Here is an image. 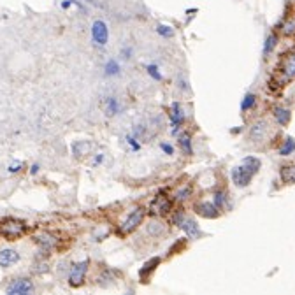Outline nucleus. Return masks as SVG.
<instances>
[{
  "mask_svg": "<svg viewBox=\"0 0 295 295\" xmlns=\"http://www.w3.org/2000/svg\"><path fill=\"white\" fill-rule=\"evenodd\" d=\"M292 79H295V49H290L283 55L276 71V83L279 86H285Z\"/></svg>",
  "mask_w": 295,
  "mask_h": 295,
  "instance_id": "f257e3e1",
  "label": "nucleus"
},
{
  "mask_svg": "<svg viewBox=\"0 0 295 295\" xmlns=\"http://www.w3.org/2000/svg\"><path fill=\"white\" fill-rule=\"evenodd\" d=\"M0 234L7 241H16L25 234V223L21 220H16V218H5L0 221Z\"/></svg>",
  "mask_w": 295,
  "mask_h": 295,
  "instance_id": "f03ea898",
  "label": "nucleus"
},
{
  "mask_svg": "<svg viewBox=\"0 0 295 295\" xmlns=\"http://www.w3.org/2000/svg\"><path fill=\"white\" fill-rule=\"evenodd\" d=\"M271 136V125L267 119H256L248 130V139L251 142H264Z\"/></svg>",
  "mask_w": 295,
  "mask_h": 295,
  "instance_id": "7ed1b4c3",
  "label": "nucleus"
},
{
  "mask_svg": "<svg viewBox=\"0 0 295 295\" xmlns=\"http://www.w3.org/2000/svg\"><path fill=\"white\" fill-rule=\"evenodd\" d=\"M142 218H144V209H141V207L134 209V211L127 216V220L123 221V225H121V234L127 236V234L134 232V230L142 223Z\"/></svg>",
  "mask_w": 295,
  "mask_h": 295,
  "instance_id": "20e7f679",
  "label": "nucleus"
},
{
  "mask_svg": "<svg viewBox=\"0 0 295 295\" xmlns=\"http://www.w3.org/2000/svg\"><path fill=\"white\" fill-rule=\"evenodd\" d=\"M253 172L248 171L244 165H237V167H234L232 169V181H234V185L237 186V188H244V186H248L251 183V179H253Z\"/></svg>",
  "mask_w": 295,
  "mask_h": 295,
  "instance_id": "39448f33",
  "label": "nucleus"
},
{
  "mask_svg": "<svg viewBox=\"0 0 295 295\" xmlns=\"http://www.w3.org/2000/svg\"><path fill=\"white\" fill-rule=\"evenodd\" d=\"M176 223L179 225L181 229L185 230L186 236H188L190 239H197V237L202 236V232H200V229H198L197 221L192 220V218H185L181 213H179V216H176Z\"/></svg>",
  "mask_w": 295,
  "mask_h": 295,
  "instance_id": "423d86ee",
  "label": "nucleus"
},
{
  "mask_svg": "<svg viewBox=\"0 0 295 295\" xmlns=\"http://www.w3.org/2000/svg\"><path fill=\"white\" fill-rule=\"evenodd\" d=\"M92 39L93 42H97L98 46L107 44V39H109V30H107V25L104 21H95L92 25Z\"/></svg>",
  "mask_w": 295,
  "mask_h": 295,
  "instance_id": "0eeeda50",
  "label": "nucleus"
},
{
  "mask_svg": "<svg viewBox=\"0 0 295 295\" xmlns=\"http://www.w3.org/2000/svg\"><path fill=\"white\" fill-rule=\"evenodd\" d=\"M7 294L9 295H27L34 292V285L30 279H14L9 286H7Z\"/></svg>",
  "mask_w": 295,
  "mask_h": 295,
  "instance_id": "6e6552de",
  "label": "nucleus"
},
{
  "mask_svg": "<svg viewBox=\"0 0 295 295\" xmlns=\"http://www.w3.org/2000/svg\"><path fill=\"white\" fill-rule=\"evenodd\" d=\"M86 271H88V260H83L81 264H76L74 267H72L71 276H69V285L71 286L83 285L84 276H86Z\"/></svg>",
  "mask_w": 295,
  "mask_h": 295,
  "instance_id": "1a4fd4ad",
  "label": "nucleus"
},
{
  "mask_svg": "<svg viewBox=\"0 0 295 295\" xmlns=\"http://www.w3.org/2000/svg\"><path fill=\"white\" fill-rule=\"evenodd\" d=\"M171 207H172L171 198L165 197V195H162V194H158L157 197H155L153 202H151L150 209H151V213H155V215H167V213L171 211Z\"/></svg>",
  "mask_w": 295,
  "mask_h": 295,
  "instance_id": "9d476101",
  "label": "nucleus"
},
{
  "mask_svg": "<svg viewBox=\"0 0 295 295\" xmlns=\"http://www.w3.org/2000/svg\"><path fill=\"white\" fill-rule=\"evenodd\" d=\"M195 213L197 215H200V216H204V218H218L220 216V209L216 207V204H213V202H197L195 204Z\"/></svg>",
  "mask_w": 295,
  "mask_h": 295,
  "instance_id": "9b49d317",
  "label": "nucleus"
},
{
  "mask_svg": "<svg viewBox=\"0 0 295 295\" xmlns=\"http://www.w3.org/2000/svg\"><path fill=\"white\" fill-rule=\"evenodd\" d=\"M20 260V253L16 250H2L0 251V267H11Z\"/></svg>",
  "mask_w": 295,
  "mask_h": 295,
  "instance_id": "f8f14e48",
  "label": "nucleus"
},
{
  "mask_svg": "<svg viewBox=\"0 0 295 295\" xmlns=\"http://www.w3.org/2000/svg\"><path fill=\"white\" fill-rule=\"evenodd\" d=\"M273 116H274V119H276V123L281 125V127H286V125L290 123V119H292L290 109H286V107H281V106L274 107Z\"/></svg>",
  "mask_w": 295,
  "mask_h": 295,
  "instance_id": "ddd939ff",
  "label": "nucleus"
},
{
  "mask_svg": "<svg viewBox=\"0 0 295 295\" xmlns=\"http://www.w3.org/2000/svg\"><path fill=\"white\" fill-rule=\"evenodd\" d=\"M279 177L285 185H295V163H286L279 169Z\"/></svg>",
  "mask_w": 295,
  "mask_h": 295,
  "instance_id": "4468645a",
  "label": "nucleus"
},
{
  "mask_svg": "<svg viewBox=\"0 0 295 295\" xmlns=\"http://www.w3.org/2000/svg\"><path fill=\"white\" fill-rule=\"evenodd\" d=\"M277 46V34L276 32H273V34H269L267 37H265V42H264V55L265 57H269V55L273 53L274 49H276Z\"/></svg>",
  "mask_w": 295,
  "mask_h": 295,
  "instance_id": "2eb2a0df",
  "label": "nucleus"
},
{
  "mask_svg": "<svg viewBox=\"0 0 295 295\" xmlns=\"http://www.w3.org/2000/svg\"><path fill=\"white\" fill-rule=\"evenodd\" d=\"M241 163L248 169V171L253 172V174H256V172L260 171V167H262V162H260L256 157H246V158H242Z\"/></svg>",
  "mask_w": 295,
  "mask_h": 295,
  "instance_id": "dca6fc26",
  "label": "nucleus"
},
{
  "mask_svg": "<svg viewBox=\"0 0 295 295\" xmlns=\"http://www.w3.org/2000/svg\"><path fill=\"white\" fill-rule=\"evenodd\" d=\"M183 111H181V107H179V104H172V107H171V119H172V125L174 127H179L181 123H183Z\"/></svg>",
  "mask_w": 295,
  "mask_h": 295,
  "instance_id": "f3484780",
  "label": "nucleus"
},
{
  "mask_svg": "<svg viewBox=\"0 0 295 295\" xmlns=\"http://www.w3.org/2000/svg\"><path fill=\"white\" fill-rule=\"evenodd\" d=\"M295 151V139L294 137H286L285 141H283L281 148H279V155L281 157H288Z\"/></svg>",
  "mask_w": 295,
  "mask_h": 295,
  "instance_id": "a211bd4d",
  "label": "nucleus"
},
{
  "mask_svg": "<svg viewBox=\"0 0 295 295\" xmlns=\"http://www.w3.org/2000/svg\"><path fill=\"white\" fill-rule=\"evenodd\" d=\"M146 230H148V234L153 236V237H160L162 234H165V227H163V223H160V221H151V223L146 227Z\"/></svg>",
  "mask_w": 295,
  "mask_h": 295,
  "instance_id": "6ab92c4d",
  "label": "nucleus"
},
{
  "mask_svg": "<svg viewBox=\"0 0 295 295\" xmlns=\"http://www.w3.org/2000/svg\"><path fill=\"white\" fill-rule=\"evenodd\" d=\"M160 264V258H151L150 262H146L144 264V267L141 269V279H146V276H148V273H153L155 271V267Z\"/></svg>",
  "mask_w": 295,
  "mask_h": 295,
  "instance_id": "aec40b11",
  "label": "nucleus"
},
{
  "mask_svg": "<svg viewBox=\"0 0 295 295\" xmlns=\"http://www.w3.org/2000/svg\"><path fill=\"white\" fill-rule=\"evenodd\" d=\"M255 102H256V95H253V93H248L246 97L242 98L241 111H242V113H246V111H250L251 107L255 106Z\"/></svg>",
  "mask_w": 295,
  "mask_h": 295,
  "instance_id": "412c9836",
  "label": "nucleus"
},
{
  "mask_svg": "<svg viewBox=\"0 0 295 295\" xmlns=\"http://www.w3.org/2000/svg\"><path fill=\"white\" fill-rule=\"evenodd\" d=\"M179 146L183 148L185 155H194V150H192V141H190L188 136H181L179 137Z\"/></svg>",
  "mask_w": 295,
  "mask_h": 295,
  "instance_id": "4be33fe9",
  "label": "nucleus"
},
{
  "mask_svg": "<svg viewBox=\"0 0 295 295\" xmlns=\"http://www.w3.org/2000/svg\"><path fill=\"white\" fill-rule=\"evenodd\" d=\"M225 200H227V194H225L223 190H220V192H216L215 194V204H216V207L218 209H223V206H225Z\"/></svg>",
  "mask_w": 295,
  "mask_h": 295,
  "instance_id": "5701e85b",
  "label": "nucleus"
},
{
  "mask_svg": "<svg viewBox=\"0 0 295 295\" xmlns=\"http://www.w3.org/2000/svg\"><path fill=\"white\" fill-rule=\"evenodd\" d=\"M106 72L109 76H116L119 72V65H118V62H115V60H109L107 62V65H106Z\"/></svg>",
  "mask_w": 295,
  "mask_h": 295,
  "instance_id": "b1692460",
  "label": "nucleus"
},
{
  "mask_svg": "<svg viewBox=\"0 0 295 295\" xmlns=\"http://www.w3.org/2000/svg\"><path fill=\"white\" fill-rule=\"evenodd\" d=\"M157 32H158L160 36H163V37H172V36H174V30H172L171 27H167V25H160V27L157 28Z\"/></svg>",
  "mask_w": 295,
  "mask_h": 295,
  "instance_id": "393cba45",
  "label": "nucleus"
},
{
  "mask_svg": "<svg viewBox=\"0 0 295 295\" xmlns=\"http://www.w3.org/2000/svg\"><path fill=\"white\" fill-rule=\"evenodd\" d=\"M148 74L153 78V79H157V81H160L162 79V74L158 72V67L157 65H148Z\"/></svg>",
  "mask_w": 295,
  "mask_h": 295,
  "instance_id": "a878e982",
  "label": "nucleus"
},
{
  "mask_svg": "<svg viewBox=\"0 0 295 295\" xmlns=\"http://www.w3.org/2000/svg\"><path fill=\"white\" fill-rule=\"evenodd\" d=\"M107 113L109 115H116L118 113V102H116V98H109L107 100Z\"/></svg>",
  "mask_w": 295,
  "mask_h": 295,
  "instance_id": "bb28decb",
  "label": "nucleus"
},
{
  "mask_svg": "<svg viewBox=\"0 0 295 295\" xmlns=\"http://www.w3.org/2000/svg\"><path fill=\"white\" fill-rule=\"evenodd\" d=\"M190 194H192V190H190V188H183V190H179V192H177L176 198H177V200H185V198H188Z\"/></svg>",
  "mask_w": 295,
  "mask_h": 295,
  "instance_id": "cd10ccee",
  "label": "nucleus"
},
{
  "mask_svg": "<svg viewBox=\"0 0 295 295\" xmlns=\"http://www.w3.org/2000/svg\"><path fill=\"white\" fill-rule=\"evenodd\" d=\"M162 150L165 151V153H167V155H172V153H174V150H172V146L163 144V142H162Z\"/></svg>",
  "mask_w": 295,
  "mask_h": 295,
  "instance_id": "c85d7f7f",
  "label": "nucleus"
}]
</instances>
